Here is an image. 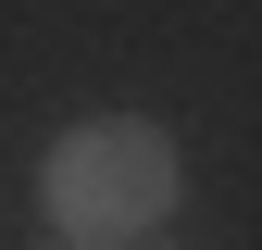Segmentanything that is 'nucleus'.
Here are the masks:
<instances>
[{
  "label": "nucleus",
  "mask_w": 262,
  "mask_h": 250,
  "mask_svg": "<svg viewBox=\"0 0 262 250\" xmlns=\"http://www.w3.org/2000/svg\"><path fill=\"white\" fill-rule=\"evenodd\" d=\"M50 250H75V238H50Z\"/></svg>",
  "instance_id": "7ed1b4c3"
},
{
  "label": "nucleus",
  "mask_w": 262,
  "mask_h": 250,
  "mask_svg": "<svg viewBox=\"0 0 262 250\" xmlns=\"http://www.w3.org/2000/svg\"><path fill=\"white\" fill-rule=\"evenodd\" d=\"M175 138H162L150 113H88V125H62L50 138V163H38V213H50V238H75V250H125V238H162L175 225Z\"/></svg>",
  "instance_id": "f257e3e1"
},
{
  "label": "nucleus",
  "mask_w": 262,
  "mask_h": 250,
  "mask_svg": "<svg viewBox=\"0 0 262 250\" xmlns=\"http://www.w3.org/2000/svg\"><path fill=\"white\" fill-rule=\"evenodd\" d=\"M125 250H175V238H125Z\"/></svg>",
  "instance_id": "f03ea898"
}]
</instances>
